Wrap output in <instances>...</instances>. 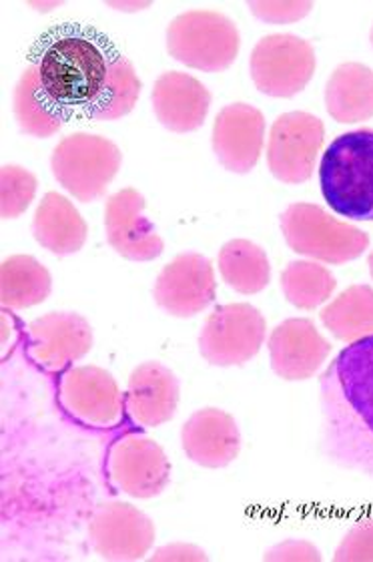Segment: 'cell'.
<instances>
[{"label": "cell", "mask_w": 373, "mask_h": 562, "mask_svg": "<svg viewBox=\"0 0 373 562\" xmlns=\"http://www.w3.org/2000/svg\"><path fill=\"white\" fill-rule=\"evenodd\" d=\"M12 111L19 130L29 137L47 139L59 133L69 113L48 94L35 65L26 67L12 93Z\"/></svg>", "instance_id": "7402d4cb"}, {"label": "cell", "mask_w": 373, "mask_h": 562, "mask_svg": "<svg viewBox=\"0 0 373 562\" xmlns=\"http://www.w3.org/2000/svg\"><path fill=\"white\" fill-rule=\"evenodd\" d=\"M338 281L326 266L299 259L292 261L281 273V290L290 304L299 310H315L326 304L336 292Z\"/></svg>", "instance_id": "4316f807"}, {"label": "cell", "mask_w": 373, "mask_h": 562, "mask_svg": "<svg viewBox=\"0 0 373 562\" xmlns=\"http://www.w3.org/2000/svg\"><path fill=\"white\" fill-rule=\"evenodd\" d=\"M87 235V222L72 201L57 191H48L33 217V237L38 246L53 251L55 256H70L81 251Z\"/></svg>", "instance_id": "44dd1931"}, {"label": "cell", "mask_w": 373, "mask_h": 562, "mask_svg": "<svg viewBox=\"0 0 373 562\" xmlns=\"http://www.w3.org/2000/svg\"><path fill=\"white\" fill-rule=\"evenodd\" d=\"M179 380L161 362H143L128 375L125 411L143 428H157L176 416Z\"/></svg>", "instance_id": "ac0fdd59"}, {"label": "cell", "mask_w": 373, "mask_h": 562, "mask_svg": "<svg viewBox=\"0 0 373 562\" xmlns=\"http://www.w3.org/2000/svg\"><path fill=\"white\" fill-rule=\"evenodd\" d=\"M265 561H305V562H319L321 554L315 549L312 542L307 540H285L278 547H273L268 554L263 557Z\"/></svg>", "instance_id": "4dcf8cb0"}, {"label": "cell", "mask_w": 373, "mask_h": 562, "mask_svg": "<svg viewBox=\"0 0 373 562\" xmlns=\"http://www.w3.org/2000/svg\"><path fill=\"white\" fill-rule=\"evenodd\" d=\"M249 9L257 19L271 24L295 23L304 19L305 14L314 9V2H268V0H256L249 2Z\"/></svg>", "instance_id": "f546056e"}, {"label": "cell", "mask_w": 373, "mask_h": 562, "mask_svg": "<svg viewBox=\"0 0 373 562\" xmlns=\"http://www.w3.org/2000/svg\"><path fill=\"white\" fill-rule=\"evenodd\" d=\"M217 266L222 278L244 295L263 292L271 281V266L263 247L247 239H231L222 247Z\"/></svg>", "instance_id": "d4e9b609"}, {"label": "cell", "mask_w": 373, "mask_h": 562, "mask_svg": "<svg viewBox=\"0 0 373 562\" xmlns=\"http://www.w3.org/2000/svg\"><path fill=\"white\" fill-rule=\"evenodd\" d=\"M106 476L115 488L131 498L147 501L167 488L171 462L163 448L151 438L127 434L109 448Z\"/></svg>", "instance_id": "30bf717a"}, {"label": "cell", "mask_w": 373, "mask_h": 562, "mask_svg": "<svg viewBox=\"0 0 373 562\" xmlns=\"http://www.w3.org/2000/svg\"><path fill=\"white\" fill-rule=\"evenodd\" d=\"M338 562H373V518H363L339 542L334 554Z\"/></svg>", "instance_id": "f1b7e54d"}, {"label": "cell", "mask_w": 373, "mask_h": 562, "mask_svg": "<svg viewBox=\"0 0 373 562\" xmlns=\"http://www.w3.org/2000/svg\"><path fill=\"white\" fill-rule=\"evenodd\" d=\"M249 69L261 93L290 99L302 93L307 82L312 81L315 50L299 36H263L251 53Z\"/></svg>", "instance_id": "9c48e42d"}, {"label": "cell", "mask_w": 373, "mask_h": 562, "mask_svg": "<svg viewBox=\"0 0 373 562\" xmlns=\"http://www.w3.org/2000/svg\"><path fill=\"white\" fill-rule=\"evenodd\" d=\"M372 45H373V29H372Z\"/></svg>", "instance_id": "836d02e7"}, {"label": "cell", "mask_w": 373, "mask_h": 562, "mask_svg": "<svg viewBox=\"0 0 373 562\" xmlns=\"http://www.w3.org/2000/svg\"><path fill=\"white\" fill-rule=\"evenodd\" d=\"M265 334V317L253 305H219L203 324L199 351L213 366H244L259 353Z\"/></svg>", "instance_id": "52a82bcc"}, {"label": "cell", "mask_w": 373, "mask_h": 562, "mask_svg": "<svg viewBox=\"0 0 373 562\" xmlns=\"http://www.w3.org/2000/svg\"><path fill=\"white\" fill-rule=\"evenodd\" d=\"M38 181L21 165H4L0 169V213L4 220H16L35 201Z\"/></svg>", "instance_id": "83f0119b"}, {"label": "cell", "mask_w": 373, "mask_h": 562, "mask_svg": "<svg viewBox=\"0 0 373 562\" xmlns=\"http://www.w3.org/2000/svg\"><path fill=\"white\" fill-rule=\"evenodd\" d=\"M181 445L187 458L205 469H225L239 457L241 434L231 414L203 408L185 422Z\"/></svg>", "instance_id": "d6986e66"}, {"label": "cell", "mask_w": 373, "mask_h": 562, "mask_svg": "<svg viewBox=\"0 0 373 562\" xmlns=\"http://www.w3.org/2000/svg\"><path fill=\"white\" fill-rule=\"evenodd\" d=\"M151 561H207L205 551H201L195 544H187V542H173L161 547L159 551H155Z\"/></svg>", "instance_id": "1f68e13d"}, {"label": "cell", "mask_w": 373, "mask_h": 562, "mask_svg": "<svg viewBox=\"0 0 373 562\" xmlns=\"http://www.w3.org/2000/svg\"><path fill=\"white\" fill-rule=\"evenodd\" d=\"M123 165V153L103 135L72 133L50 155L53 176L81 203L103 198Z\"/></svg>", "instance_id": "5b68a950"}, {"label": "cell", "mask_w": 373, "mask_h": 562, "mask_svg": "<svg viewBox=\"0 0 373 562\" xmlns=\"http://www.w3.org/2000/svg\"><path fill=\"white\" fill-rule=\"evenodd\" d=\"M145 205V198L133 188L121 189L106 200V241L131 261H151L163 254V237L143 215Z\"/></svg>", "instance_id": "9a60e30c"}, {"label": "cell", "mask_w": 373, "mask_h": 562, "mask_svg": "<svg viewBox=\"0 0 373 562\" xmlns=\"http://www.w3.org/2000/svg\"><path fill=\"white\" fill-rule=\"evenodd\" d=\"M89 539L105 561H140L151 551L155 525L131 504H103L89 525Z\"/></svg>", "instance_id": "4fadbf2b"}, {"label": "cell", "mask_w": 373, "mask_h": 562, "mask_svg": "<svg viewBox=\"0 0 373 562\" xmlns=\"http://www.w3.org/2000/svg\"><path fill=\"white\" fill-rule=\"evenodd\" d=\"M319 186L327 205L353 222H373V130L339 135L321 157Z\"/></svg>", "instance_id": "3957f363"}, {"label": "cell", "mask_w": 373, "mask_h": 562, "mask_svg": "<svg viewBox=\"0 0 373 562\" xmlns=\"http://www.w3.org/2000/svg\"><path fill=\"white\" fill-rule=\"evenodd\" d=\"M239 31L229 16L215 11H187L167 29L173 59L203 72H223L239 55Z\"/></svg>", "instance_id": "8992f818"}, {"label": "cell", "mask_w": 373, "mask_h": 562, "mask_svg": "<svg viewBox=\"0 0 373 562\" xmlns=\"http://www.w3.org/2000/svg\"><path fill=\"white\" fill-rule=\"evenodd\" d=\"M319 392L327 457L373 479V336L339 351Z\"/></svg>", "instance_id": "7a4b0ae2"}, {"label": "cell", "mask_w": 373, "mask_h": 562, "mask_svg": "<svg viewBox=\"0 0 373 562\" xmlns=\"http://www.w3.org/2000/svg\"><path fill=\"white\" fill-rule=\"evenodd\" d=\"M326 328L346 344L373 336V290L370 285H350L321 312Z\"/></svg>", "instance_id": "484cf974"}, {"label": "cell", "mask_w": 373, "mask_h": 562, "mask_svg": "<svg viewBox=\"0 0 373 562\" xmlns=\"http://www.w3.org/2000/svg\"><path fill=\"white\" fill-rule=\"evenodd\" d=\"M151 101L165 130L191 133L203 127L210 113L211 93L195 77L169 70L152 85Z\"/></svg>", "instance_id": "ffe728a7"}, {"label": "cell", "mask_w": 373, "mask_h": 562, "mask_svg": "<svg viewBox=\"0 0 373 562\" xmlns=\"http://www.w3.org/2000/svg\"><path fill=\"white\" fill-rule=\"evenodd\" d=\"M281 232L295 254L331 266L360 258L370 235L351 223L339 222L315 203H293L281 213Z\"/></svg>", "instance_id": "277c9868"}, {"label": "cell", "mask_w": 373, "mask_h": 562, "mask_svg": "<svg viewBox=\"0 0 373 562\" xmlns=\"http://www.w3.org/2000/svg\"><path fill=\"white\" fill-rule=\"evenodd\" d=\"M268 346L273 372L287 382L309 380L331 351V344L305 317L281 322L271 331Z\"/></svg>", "instance_id": "e0dca14e"}, {"label": "cell", "mask_w": 373, "mask_h": 562, "mask_svg": "<svg viewBox=\"0 0 373 562\" xmlns=\"http://www.w3.org/2000/svg\"><path fill=\"white\" fill-rule=\"evenodd\" d=\"M368 266H370V273H372L373 278V251L370 254V258H368Z\"/></svg>", "instance_id": "d6a6232c"}, {"label": "cell", "mask_w": 373, "mask_h": 562, "mask_svg": "<svg viewBox=\"0 0 373 562\" xmlns=\"http://www.w3.org/2000/svg\"><path fill=\"white\" fill-rule=\"evenodd\" d=\"M217 293L210 259L195 251L177 256L157 276L152 297L169 316L193 317L205 312Z\"/></svg>", "instance_id": "7c38bea8"}, {"label": "cell", "mask_w": 373, "mask_h": 562, "mask_svg": "<svg viewBox=\"0 0 373 562\" xmlns=\"http://www.w3.org/2000/svg\"><path fill=\"white\" fill-rule=\"evenodd\" d=\"M327 113L338 123H362L373 117V70L362 63H343L326 85Z\"/></svg>", "instance_id": "603a6c76"}, {"label": "cell", "mask_w": 373, "mask_h": 562, "mask_svg": "<svg viewBox=\"0 0 373 562\" xmlns=\"http://www.w3.org/2000/svg\"><path fill=\"white\" fill-rule=\"evenodd\" d=\"M31 360L47 372H63L93 348L91 324L72 312H53L29 324Z\"/></svg>", "instance_id": "5bb4252c"}, {"label": "cell", "mask_w": 373, "mask_h": 562, "mask_svg": "<svg viewBox=\"0 0 373 562\" xmlns=\"http://www.w3.org/2000/svg\"><path fill=\"white\" fill-rule=\"evenodd\" d=\"M59 402L72 420L97 430L117 426L125 412L117 380L99 366L67 370L59 380Z\"/></svg>", "instance_id": "8fae6325"}, {"label": "cell", "mask_w": 373, "mask_h": 562, "mask_svg": "<svg viewBox=\"0 0 373 562\" xmlns=\"http://www.w3.org/2000/svg\"><path fill=\"white\" fill-rule=\"evenodd\" d=\"M41 82L70 117L117 121L139 101V75L105 36L84 26H60L33 53Z\"/></svg>", "instance_id": "6da1fadb"}, {"label": "cell", "mask_w": 373, "mask_h": 562, "mask_svg": "<svg viewBox=\"0 0 373 562\" xmlns=\"http://www.w3.org/2000/svg\"><path fill=\"white\" fill-rule=\"evenodd\" d=\"M50 288V273L33 256H11L0 266V302L9 310L43 304Z\"/></svg>", "instance_id": "cb8c5ba5"}, {"label": "cell", "mask_w": 373, "mask_h": 562, "mask_svg": "<svg viewBox=\"0 0 373 562\" xmlns=\"http://www.w3.org/2000/svg\"><path fill=\"white\" fill-rule=\"evenodd\" d=\"M265 140V117L256 106L234 103L215 117L211 145L219 164L231 173H249L259 164Z\"/></svg>", "instance_id": "2e32d148"}, {"label": "cell", "mask_w": 373, "mask_h": 562, "mask_svg": "<svg viewBox=\"0 0 373 562\" xmlns=\"http://www.w3.org/2000/svg\"><path fill=\"white\" fill-rule=\"evenodd\" d=\"M324 139L326 127L321 119L304 111L283 113L269 131V171L285 186L309 181Z\"/></svg>", "instance_id": "ba28073f"}]
</instances>
